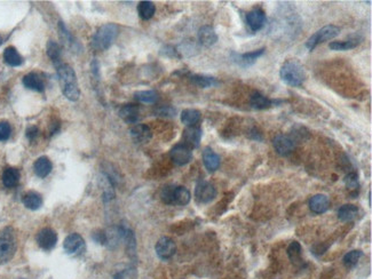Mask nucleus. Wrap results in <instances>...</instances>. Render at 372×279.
Masks as SVG:
<instances>
[{
  "mask_svg": "<svg viewBox=\"0 0 372 279\" xmlns=\"http://www.w3.org/2000/svg\"><path fill=\"white\" fill-rule=\"evenodd\" d=\"M54 65H55L57 77L62 84L63 95L70 101H77L81 96V90H79L75 70L69 64L61 62V61Z\"/></svg>",
  "mask_w": 372,
  "mask_h": 279,
  "instance_id": "f257e3e1",
  "label": "nucleus"
},
{
  "mask_svg": "<svg viewBox=\"0 0 372 279\" xmlns=\"http://www.w3.org/2000/svg\"><path fill=\"white\" fill-rule=\"evenodd\" d=\"M280 76L285 84L292 87L301 86L307 78L305 68L297 60H289L282 65Z\"/></svg>",
  "mask_w": 372,
  "mask_h": 279,
  "instance_id": "f03ea898",
  "label": "nucleus"
},
{
  "mask_svg": "<svg viewBox=\"0 0 372 279\" xmlns=\"http://www.w3.org/2000/svg\"><path fill=\"white\" fill-rule=\"evenodd\" d=\"M118 35V27L114 23L104 24L97 29L92 38V47L95 50H106L113 45Z\"/></svg>",
  "mask_w": 372,
  "mask_h": 279,
  "instance_id": "7ed1b4c3",
  "label": "nucleus"
},
{
  "mask_svg": "<svg viewBox=\"0 0 372 279\" xmlns=\"http://www.w3.org/2000/svg\"><path fill=\"white\" fill-rule=\"evenodd\" d=\"M16 240L14 230L7 227L0 231V264L7 263L15 254Z\"/></svg>",
  "mask_w": 372,
  "mask_h": 279,
  "instance_id": "20e7f679",
  "label": "nucleus"
},
{
  "mask_svg": "<svg viewBox=\"0 0 372 279\" xmlns=\"http://www.w3.org/2000/svg\"><path fill=\"white\" fill-rule=\"evenodd\" d=\"M339 34H340V28L332 24L327 25V27L320 29V30L316 31L312 37L308 38V40L306 41V47L309 50H313L317 45L326 42L328 40H331V39L337 37Z\"/></svg>",
  "mask_w": 372,
  "mask_h": 279,
  "instance_id": "39448f33",
  "label": "nucleus"
},
{
  "mask_svg": "<svg viewBox=\"0 0 372 279\" xmlns=\"http://www.w3.org/2000/svg\"><path fill=\"white\" fill-rule=\"evenodd\" d=\"M216 196V190L213 187V184L207 181H200L197 183L196 189H195V197L196 200L201 204H207V202L212 201Z\"/></svg>",
  "mask_w": 372,
  "mask_h": 279,
  "instance_id": "423d86ee",
  "label": "nucleus"
},
{
  "mask_svg": "<svg viewBox=\"0 0 372 279\" xmlns=\"http://www.w3.org/2000/svg\"><path fill=\"white\" fill-rule=\"evenodd\" d=\"M169 156H171L172 161L178 166L187 165L193 159V152L186 144H176L172 148Z\"/></svg>",
  "mask_w": 372,
  "mask_h": 279,
  "instance_id": "0eeeda50",
  "label": "nucleus"
},
{
  "mask_svg": "<svg viewBox=\"0 0 372 279\" xmlns=\"http://www.w3.org/2000/svg\"><path fill=\"white\" fill-rule=\"evenodd\" d=\"M265 50H266L265 48H260V49L252 50V52H248V53H244V54L233 53L232 60L242 68H248V67H251V65H253L260 56L263 55Z\"/></svg>",
  "mask_w": 372,
  "mask_h": 279,
  "instance_id": "6e6552de",
  "label": "nucleus"
},
{
  "mask_svg": "<svg viewBox=\"0 0 372 279\" xmlns=\"http://www.w3.org/2000/svg\"><path fill=\"white\" fill-rule=\"evenodd\" d=\"M156 254L162 260L171 259L176 252V245L173 239L168 237H162L156 244Z\"/></svg>",
  "mask_w": 372,
  "mask_h": 279,
  "instance_id": "1a4fd4ad",
  "label": "nucleus"
},
{
  "mask_svg": "<svg viewBox=\"0 0 372 279\" xmlns=\"http://www.w3.org/2000/svg\"><path fill=\"white\" fill-rule=\"evenodd\" d=\"M63 247L68 254H79L85 249V240L81 235L71 234L64 239Z\"/></svg>",
  "mask_w": 372,
  "mask_h": 279,
  "instance_id": "9d476101",
  "label": "nucleus"
},
{
  "mask_svg": "<svg viewBox=\"0 0 372 279\" xmlns=\"http://www.w3.org/2000/svg\"><path fill=\"white\" fill-rule=\"evenodd\" d=\"M37 242L42 249L50 251V249L55 247L57 242V235L50 228H44L37 235Z\"/></svg>",
  "mask_w": 372,
  "mask_h": 279,
  "instance_id": "9b49d317",
  "label": "nucleus"
},
{
  "mask_svg": "<svg viewBox=\"0 0 372 279\" xmlns=\"http://www.w3.org/2000/svg\"><path fill=\"white\" fill-rule=\"evenodd\" d=\"M274 148L276 152L281 156H289L292 154L295 148V142L290 136L287 135H277L274 139Z\"/></svg>",
  "mask_w": 372,
  "mask_h": 279,
  "instance_id": "f8f14e48",
  "label": "nucleus"
},
{
  "mask_svg": "<svg viewBox=\"0 0 372 279\" xmlns=\"http://www.w3.org/2000/svg\"><path fill=\"white\" fill-rule=\"evenodd\" d=\"M265 22H266V14L262 9L254 8V9H252L251 12L248 13L247 23L251 31H253V32L259 31L260 29H262L263 25H265Z\"/></svg>",
  "mask_w": 372,
  "mask_h": 279,
  "instance_id": "ddd939ff",
  "label": "nucleus"
},
{
  "mask_svg": "<svg viewBox=\"0 0 372 279\" xmlns=\"http://www.w3.org/2000/svg\"><path fill=\"white\" fill-rule=\"evenodd\" d=\"M129 133H131L133 141L139 144L148 143L151 137H153V132H151L149 126L143 125V124L133 126L131 130H129Z\"/></svg>",
  "mask_w": 372,
  "mask_h": 279,
  "instance_id": "4468645a",
  "label": "nucleus"
},
{
  "mask_svg": "<svg viewBox=\"0 0 372 279\" xmlns=\"http://www.w3.org/2000/svg\"><path fill=\"white\" fill-rule=\"evenodd\" d=\"M183 144H186L187 147L191 148H198L201 143L202 139V129L197 126H189L185 130H183Z\"/></svg>",
  "mask_w": 372,
  "mask_h": 279,
  "instance_id": "2eb2a0df",
  "label": "nucleus"
},
{
  "mask_svg": "<svg viewBox=\"0 0 372 279\" xmlns=\"http://www.w3.org/2000/svg\"><path fill=\"white\" fill-rule=\"evenodd\" d=\"M329 207H330V200L326 195H315L309 200L310 211L315 214H323L328 211Z\"/></svg>",
  "mask_w": 372,
  "mask_h": 279,
  "instance_id": "dca6fc26",
  "label": "nucleus"
},
{
  "mask_svg": "<svg viewBox=\"0 0 372 279\" xmlns=\"http://www.w3.org/2000/svg\"><path fill=\"white\" fill-rule=\"evenodd\" d=\"M198 41L205 47H211L218 41V35L209 25H204L198 31Z\"/></svg>",
  "mask_w": 372,
  "mask_h": 279,
  "instance_id": "f3484780",
  "label": "nucleus"
},
{
  "mask_svg": "<svg viewBox=\"0 0 372 279\" xmlns=\"http://www.w3.org/2000/svg\"><path fill=\"white\" fill-rule=\"evenodd\" d=\"M22 82L24 87H27L28 89L36 90V92L41 93L45 89V84L41 76L36 74V72H30V74L25 75L22 79Z\"/></svg>",
  "mask_w": 372,
  "mask_h": 279,
  "instance_id": "a211bd4d",
  "label": "nucleus"
},
{
  "mask_svg": "<svg viewBox=\"0 0 372 279\" xmlns=\"http://www.w3.org/2000/svg\"><path fill=\"white\" fill-rule=\"evenodd\" d=\"M119 117L127 124H135L140 117L139 107L135 104H125L119 110Z\"/></svg>",
  "mask_w": 372,
  "mask_h": 279,
  "instance_id": "6ab92c4d",
  "label": "nucleus"
},
{
  "mask_svg": "<svg viewBox=\"0 0 372 279\" xmlns=\"http://www.w3.org/2000/svg\"><path fill=\"white\" fill-rule=\"evenodd\" d=\"M203 162L208 172H215L220 167V157L211 148L207 147L203 151Z\"/></svg>",
  "mask_w": 372,
  "mask_h": 279,
  "instance_id": "aec40b11",
  "label": "nucleus"
},
{
  "mask_svg": "<svg viewBox=\"0 0 372 279\" xmlns=\"http://www.w3.org/2000/svg\"><path fill=\"white\" fill-rule=\"evenodd\" d=\"M59 31H60V38L64 45H66L69 49L74 50V52H77V50L79 49V43L77 40H76L74 36L68 31V29L66 25L63 24V22H60L59 23Z\"/></svg>",
  "mask_w": 372,
  "mask_h": 279,
  "instance_id": "412c9836",
  "label": "nucleus"
},
{
  "mask_svg": "<svg viewBox=\"0 0 372 279\" xmlns=\"http://www.w3.org/2000/svg\"><path fill=\"white\" fill-rule=\"evenodd\" d=\"M3 61L9 67H20L23 63V57L20 55V53L17 52L15 47L9 46L3 50Z\"/></svg>",
  "mask_w": 372,
  "mask_h": 279,
  "instance_id": "4be33fe9",
  "label": "nucleus"
},
{
  "mask_svg": "<svg viewBox=\"0 0 372 279\" xmlns=\"http://www.w3.org/2000/svg\"><path fill=\"white\" fill-rule=\"evenodd\" d=\"M52 161L47 157L38 158L34 164V171L36 173V175L41 177V179H44V177L48 175V174L52 172Z\"/></svg>",
  "mask_w": 372,
  "mask_h": 279,
  "instance_id": "5701e85b",
  "label": "nucleus"
},
{
  "mask_svg": "<svg viewBox=\"0 0 372 279\" xmlns=\"http://www.w3.org/2000/svg\"><path fill=\"white\" fill-rule=\"evenodd\" d=\"M20 172L17 168L7 167L2 173V184L6 188H14L19 184L20 181Z\"/></svg>",
  "mask_w": 372,
  "mask_h": 279,
  "instance_id": "b1692460",
  "label": "nucleus"
},
{
  "mask_svg": "<svg viewBox=\"0 0 372 279\" xmlns=\"http://www.w3.org/2000/svg\"><path fill=\"white\" fill-rule=\"evenodd\" d=\"M250 104L252 108L255 109V110H265V109H268L273 106L274 101L269 100L268 97L262 95L261 93L255 92L251 95Z\"/></svg>",
  "mask_w": 372,
  "mask_h": 279,
  "instance_id": "393cba45",
  "label": "nucleus"
},
{
  "mask_svg": "<svg viewBox=\"0 0 372 279\" xmlns=\"http://www.w3.org/2000/svg\"><path fill=\"white\" fill-rule=\"evenodd\" d=\"M22 201L25 207L32 209V211H36L42 205L41 196L38 193H35V191H29V193L25 194L22 198Z\"/></svg>",
  "mask_w": 372,
  "mask_h": 279,
  "instance_id": "a878e982",
  "label": "nucleus"
},
{
  "mask_svg": "<svg viewBox=\"0 0 372 279\" xmlns=\"http://www.w3.org/2000/svg\"><path fill=\"white\" fill-rule=\"evenodd\" d=\"M190 193L189 190L185 187H174V191H173V201L172 205H180L185 206L188 202L190 201Z\"/></svg>",
  "mask_w": 372,
  "mask_h": 279,
  "instance_id": "bb28decb",
  "label": "nucleus"
},
{
  "mask_svg": "<svg viewBox=\"0 0 372 279\" xmlns=\"http://www.w3.org/2000/svg\"><path fill=\"white\" fill-rule=\"evenodd\" d=\"M190 80L194 85L201 87V88H209V87L219 85V81L214 77L205 75H193L190 77Z\"/></svg>",
  "mask_w": 372,
  "mask_h": 279,
  "instance_id": "cd10ccee",
  "label": "nucleus"
},
{
  "mask_svg": "<svg viewBox=\"0 0 372 279\" xmlns=\"http://www.w3.org/2000/svg\"><path fill=\"white\" fill-rule=\"evenodd\" d=\"M357 214H359V208H357L355 205H352V204L341 206L338 211V217H339V220L342 221V222H349V221H353L354 219H356Z\"/></svg>",
  "mask_w": 372,
  "mask_h": 279,
  "instance_id": "c85d7f7f",
  "label": "nucleus"
},
{
  "mask_svg": "<svg viewBox=\"0 0 372 279\" xmlns=\"http://www.w3.org/2000/svg\"><path fill=\"white\" fill-rule=\"evenodd\" d=\"M288 256L295 266H300L302 263V249L298 241H292L288 247Z\"/></svg>",
  "mask_w": 372,
  "mask_h": 279,
  "instance_id": "c756f323",
  "label": "nucleus"
},
{
  "mask_svg": "<svg viewBox=\"0 0 372 279\" xmlns=\"http://www.w3.org/2000/svg\"><path fill=\"white\" fill-rule=\"evenodd\" d=\"M361 39L359 37H353L349 38L348 40H342V41H332L330 42L329 47L332 50H348L353 49L360 45Z\"/></svg>",
  "mask_w": 372,
  "mask_h": 279,
  "instance_id": "7c9ffc66",
  "label": "nucleus"
},
{
  "mask_svg": "<svg viewBox=\"0 0 372 279\" xmlns=\"http://www.w3.org/2000/svg\"><path fill=\"white\" fill-rule=\"evenodd\" d=\"M201 119V112L196 109H186L181 112V121L185 124L187 127L189 126H195L200 121Z\"/></svg>",
  "mask_w": 372,
  "mask_h": 279,
  "instance_id": "2f4dec72",
  "label": "nucleus"
},
{
  "mask_svg": "<svg viewBox=\"0 0 372 279\" xmlns=\"http://www.w3.org/2000/svg\"><path fill=\"white\" fill-rule=\"evenodd\" d=\"M122 239L125 240L126 249L127 253L131 256L135 254V248H136V242H135V236L133 234L132 230L127 229V228H122Z\"/></svg>",
  "mask_w": 372,
  "mask_h": 279,
  "instance_id": "473e14b6",
  "label": "nucleus"
},
{
  "mask_svg": "<svg viewBox=\"0 0 372 279\" xmlns=\"http://www.w3.org/2000/svg\"><path fill=\"white\" fill-rule=\"evenodd\" d=\"M156 7L151 1H141L138 6V13L142 20H150L155 15Z\"/></svg>",
  "mask_w": 372,
  "mask_h": 279,
  "instance_id": "72a5a7b5",
  "label": "nucleus"
},
{
  "mask_svg": "<svg viewBox=\"0 0 372 279\" xmlns=\"http://www.w3.org/2000/svg\"><path fill=\"white\" fill-rule=\"evenodd\" d=\"M135 100L142 103H155L158 100V94L155 90H140L134 94Z\"/></svg>",
  "mask_w": 372,
  "mask_h": 279,
  "instance_id": "f704fd0d",
  "label": "nucleus"
},
{
  "mask_svg": "<svg viewBox=\"0 0 372 279\" xmlns=\"http://www.w3.org/2000/svg\"><path fill=\"white\" fill-rule=\"evenodd\" d=\"M47 55H48L49 59L53 61L54 64L60 62L61 47L59 43L54 40H49L48 42H47Z\"/></svg>",
  "mask_w": 372,
  "mask_h": 279,
  "instance_id": "c9c22d12",
  "label": "nucleus"
},
{
  "mask_svg": "<svg viewBox=\"0 0 372 279\" xmlns=\"http://www.w3.org/2000/svg\"><path fill=\"white\" fill-rule=\"evenodd\" d=\"M363 253L359 251V249H354V251H350L348 252L347 254H346L344 256V264L347 268H354L356 266L357 263H359L360 259L362 258Z\"/></svg>",
  "mask_w": 372,
  "mask_h": 279,
  "instance_id": "e433bc0d",
  "label": "nucleus"
},
{
  "mask_svg": "<svg viewBox=\"0 0 372 279\" xmlns=\"http://www.w3.org/2000/svg\"><path fill=\"white\" fill-rule=\"evenodd\" d=\"M174 187L175 186H166L162 189L161 193V198L163 202L167 205H172L173 201V191H174Z\"/></svg>",
  "mask_w": 372,
  "mask_h": 279,
  "instance_id": "4c0bfd02",
  "label": "nucleus"
},
{
  "mask_svg": "<svg viewBox=\"0 0 372 279\" xmlns=\"http://www.w3.org/2000/svg\"><path fill=\"white\" fill-rule=\"evenodd\" d=\"M345 184L349 190H357L359 189V176L356 173H349L347 176L345 177Z\"/></svg>",
  "mask_w": 372,
  "mask_h": 279,
  "instance_id": "58836bf2",
  "label": "nucleus"
},
{
  "mask_svg": "<svg viewBox=\"0 0 372 279\" xmlns=\"http://www.w3.org/2000/svg\"><path fill=\"white\" fill-rule=\"evenodd\" d=\"M12 127L8 121H0V142H5L10 137Z\"/></svg>",
  "mask_w": 372,
  "mask_h": 279,
  "instance_id": "ea45409f",
  "label": "nucleus"
},
{
  "mask_svg": "<svg viewBox=\"0 0 372 279\" xmlns=\"http://www.w3.org/2000/svg\"><path fill=\"white\" fill-rule=\"evenodd\" d=\"M155 114L161 117H175L176 110L171 106H162L155 110Z\"/></svg>",
  "mask_w": 372,
  "mask_h": 279,
  "instance_id": "a19ab883",
  "label": "nucleus"
},
{
  "mask_svg": "<svg viewBox=\"0 0 372 279\" xmlns=\"http://www.w3.org/2000/svg\"><path fill=\"white\" fill-rule=\"evenodd\" d=\"M25 135H27L29 141H35L39 135V129L37 126H30V127H28L27 132H25Z\"/></svg>",
  "mask_w": 372,
  "mask_h": 279,
  "instance_id": "79ce46f5",
  "label": "nucleus"
},
{
  "mask_svg": "<svg viewBox=\"0 0 372 279\" xmlns=\"http://www.w3.org/2000/svg\"><path fill=\"white\" fill-rule=\"evenodd\" d=\"M0 45H1V38H0Z\"/></svg>",
  "mask_w": 372,
  "mask_h": 279,
  "instance_id": "37998d69",
  "label": "nucleus"
}]
</instances>
